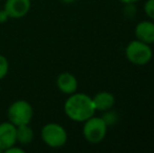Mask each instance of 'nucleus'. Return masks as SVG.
<instances>
[{"mask_svg": "<svg viewBox=\"0 0 154 153\" xmlns=\"http://www.w3.org/2000/svg\"><path fill=\"white\" fill-rule=\"evenodd\" d=\"M5 153H24V150L22 149V148L18 147V146L15 144V145H13L12 147H10L8 149H6Z\"/></svg>", "mask_w": 154, "mask_h": 153, "instance_id": "nucleus-15", "label": "nucleus"}, {"mask_svg": "<svg viewBox=\"0 0 154 153\" xmlns=\"http://www.w3.org/2000/svg\"><path fill=\"white\" fill-rule=\"evenodd\" d=\"M1 152H2V151H1V150H0V153H1Z\"/></svg>", "mask_w": 154, "mask_h": 153, "instance_id": "nucleus-19", "label": "nucleus"}, {"mask_svg": "<svg viewBox=\"0 0 154 153\" xmlns=\"http://www.w3.org/2000/svg\"><path fill=\"white\" fill-rule=\"evenodd\" d=\"M31 6V0H5L3 8L6 11L10 18L20 19L29 14Z\"/></svg>", "mask_w": 154, "mask_h": 153, "instance_id": "nucleus-6", "label": "nucleus"}, {"mask_svg": "<svg viewBox=\"0 0 154 153\" xmlns=\"http://www.w3.org/2000/svg\"><path fill=\"white\" fill-rule=\"evenodd\" d=\"M134 35L137 40L152 44L154 43V23L152 21H140L134 29Z\"/></svg>", "mask_w": 154, "mask_h": 153, "instance_id": "nucleus-9", "label": "nucleus"}, {"mask_svg": "<svg viewBox=\"0 0 154 153\" xmlns=\"http://www.w3.org/2000/svg\"><path fill=\"white\" fill-rule=\"evenodd\" d=\"M95 111H107L114 106L116 98L109 91H100L94 94L92 98Z\"/></svg>", "mask_w": 154, "mask_h": 153, "instance_id": "nucleus-10", "label": "nucleus"}, {"mask_svg": "<svg viewBox=\"0 0 154 153\" xmlns=\"http://www.w3.org/2000/svg\"><path fill=\"white\" fill-rule=\"evenodd\" d=\"M144 12L150 19L154 20V0H148L144 4Z\"/></svg>", "mask_w": 154, "mask_h": 153, "instance_id": "nucleus-14", "label": "nucleus"}, {"mask_svg": "<svg viewBox=\"0 0 154 153\" xmlns=\"http://www.w3.org/2000/svg\"><path fill=\"white\" fill-rule=\"evenodd\" d=\"M41 139L46 146L57 149L67 143L68 135L62 125L58 123H48L41 129Z\"/></svg>", "mask_w": 154, "mask_h": 153, "instance_id": "nucleus-4", "label": "nucleus"}, {"mask_svg": "<svg viewBox=\"0 0 154 153\" xmlns=\"http://www.w3.org/2000/svg\"><path fill=\"white\" fill-rule=\"evenodd\" d=\"M120 1L124 4H128V3H135L138 0H120Z\"/></svg>", "mask_w": 154, "mask_h": 153, "instance_id": "nucleus-17", "label": "nucleus"}, {"mask_svg": "<svg viewBox=\"0 0 154 153\" xmlns=\"http://www.w3.org/2000/svg\"><path fill=\"white\" fill-rule=\"evenodd\" d=\"M0 90H1V87H0Z\"/></svg>", "mask_w": 154, "mask_h": 153, "instance_id": "nucleus-20", "label": "nucleus"}, {"mask_svg": "<svg viewBox=\"0 0 154 153\" xmlns=\"http://www.w3.org/2000/svg\"><path fill=\"white\" fill-rule=\"evenodd\" d=\"M16 139L17 143L25 146L32 143L34 139V130L29 125H21L16 127Z\"/></svg>", "mask_w": 154, "mask_h": 153, "instance_id": "nucleus-11", "label": "nucleus"}, {"mask_svg": "<svg viewBox=\"0 0 154 153\" xmlns=\"http://www.w3.org/2000/svg\"><path fill=\"white\" fill-rule=\"evenodd\" d=\"M127 60L134 65H146L153 57L152 48L150 44H147L140 40H133L127 44L125 48Z\"/></svg>", "mask_w": 154, "mask_h": 153, "instance_id": "nucleus-2", "label": "nucleus"}, {"mask_svg": "<svg viewBox=\"0 0 154 153\" xmlns=\"http://www.w3.org/2000/svg\"><path fill=\"white\" fill-rule=\"evenodd\" d=\"M10 19V16H8V14L6 13V11L4 10H0V24H2V23L6 22V21Z\"/></svg>", "mask_w": 154, "mask_h": 153, "instance_id": "nucleus-16", "label": "nucleus"}, {"mask_svg": "<svg viewBox=\"0 0 154 153\" xmlns=\"http://www.w3.org/2000/svg\"><path fill=\"white\" fill-rule=\"evenodd\" d=\"M34 116L32 106L25 100H17L10 105L8 109V122L15 126L29 125Z\"/></svg>", "mask_w": 154, "mask_h": 153, "instance_id": "nucleus-3", "label": "nucleus"}, {"mask_svg": "<svg viewBox=\"0 0 154 153\" xmlns=\"http://www.w3.org/2000/svg\"><path fill=\"white\" fill-rule=\"evenodd\" d=\"M64 112L69 120L77 123H84L94 115L95 108L92 98L83 92L71 93L64 103Z\"/></svg>", "mask_w": 154, "mask_h": 153, "instance_id": "nucleus-1", "label": "nucleus"}, {"mask_svg": "<svg viewBox=\"0 0 154 153\" xmlns=\"http://www.w3.org/2000/svg\"><path fill=\"white\" fill-rule=\"evenodd\" d=\"M17 144L16 126L11 122L0 124V150L4 152L6 149Z\"/></svg>", "mask_w": 154, "mask_h": 153, "instance_id": "nucleus-7", "label": "nucleus"}, {"mask_svg": "<svg viewBox=\"0 0 154 153\" xmlns=\"http://www.w3.org/2000/svg\"><path fill=\"white\" fill-rule=\"evenodd\" d=\"M104 115L102 116V118L104 120V122L106 123L107 126H110V125H113L118 122V115H116V112L111 110H107V111H104Z\"/></svg>", "mask_w": 154, "mask_h": 153, "instance_id": "nucleus-12", "label": "nucleus"}, {"mask_svg": "<svg viewBox=\"0 0 154 153\" xmlns=\"http://www.w3.org/2000/svg\"><path fill=\"white\" fill-rule=\"evenodd\" d=\"M108 126L104 120L99 116L92 115L88 120L84 122L83 129V136L88 143L90 144H99L105 139L107 134Z\"/></svg>", "mask_w": 154, "mask_h": 153, "instance_id": "nucleus-5", "label": "nucleus"}, {"mask_svg": "<svg viewBox=\"0 0 154 153\" xmlns=\"http://www.w3.org/2000/svg\"><path fill=\"white\" fill-rule=\"evenodd\" d=\"M63 3H66V4H70V3H73L75 0H61Z\"/></svg>", "mask_w": 154, "mask_h": 153, "instance_id": "nucleus-18", "label": "nucleus"}, {"mask_svg": "<svg viewBox=\"0 0 154 153\" xmlns=\"http://www.w3.org/2000/svg\"><path fill=\"white\" fill-rule=\"evenodd\" d=\"M8 69H10V64L8 61L4 56L0 55V80L5 78L6 75L8 74Z\"/></svg>", "mask_w": 154, "mask_h": 153, "instance_id": "nucleus-13", "label": "nucleus"}, {"mask_svg": "<svg viewBox=\"0 0 154 153\" xmlns=\"http://www.w3.org/2000/svg\"><path fill=\"white\" fill-rule=\"evenodd\" d=\"M56 85L58 89L64 94L75 93L78 89V80L70 72H62L57 77Z\"/></svg>", "mask_w": 154, "mask_h": 153, "instance_id": "nucleus-8", "label": "nucleus"}]
</instances>
